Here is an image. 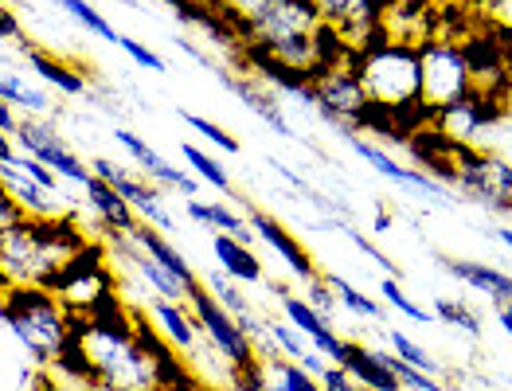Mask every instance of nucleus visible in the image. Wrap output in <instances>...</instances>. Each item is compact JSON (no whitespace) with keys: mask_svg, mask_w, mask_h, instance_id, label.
I'll use <instances>...</instances> for the list:
<instances>
[{"mask_svg":"<svg viewBox=\"0 0 512 391\" xmlns=\"http://www.w3.org/2000/svg\"><path fill=\"white\" fill-rule=\"evenodd\" d=\"M219 83L231 90V94H239L251 110H255L258 118L270 126L274 133H282V137H294L290 130V122H286V114L278 110V102H274V94L258 83L255 75H235V71H219Z\"/></svg>","mask_w":512,"mask_h":391,"instance_id":"nucleus-21","label":"nucleus"},{"mask_svg":"<svg viewBox=\"0 0 512 391\" xmlns=\"http://www.w3.org/2000/svg\"><path fill=\"white\" fill-rule=\"evenodd\" d=\"M247 227L255 231L258 243H266V247H270L278 259L290 266V274H294L298 282H305V286H309V282H317V278H321V266H317V262H313V255L301 247L298 235H290V231H286V227H282L274 216H266V212L251 208V212H247Z\"/></svg>","mask_w":512,"mask_h":391,"instance_id":"nucleus-13","label":"nucleus"},{"mask_svg":"<svg viewBox=\"0 0 512 391\" xmlns=\"http://www.w3.org/2000/svg\"><path fill=\"white\" fill-rule=\"evenodd\" d=\"M497 321H501V329L512 337V302H505V305H497Z\"/></svg>","mask_w":512,"mask_h":391,"instance_id":"nucleus-52","label":"nucleus"},{"mask_svg":"<svg viewBox=\"0 0 512 391\" xmlns=\"http://www.w3.org/2000/svg\"><path fill=\"white\" fill-rule=\"evenodd\" d=\"M489 16H493L501 28H512V0H493V4H489Z\"/></svg>","mask_w":512,"mask_h":391,"instance_id":"nucleus-50","label":"nucleus"},{"mask_svg":"<svg viewBox=\"0 0 512 391\" xmlns=\"http://www.w3.org/2000/svg\"><path fill=\"white\" fill-rule=\"evenodd\" d=\"M446 266H450V274H454L458 282H466L470 290L485 294L489 302H497V305L512 302V274H505V270L485 266V262H466V259H450Z\"/></svg>","mask_w":512,"mask_h":391,"instance_id":"nucleus-24","label":"nucleus"},{"mask_svg":"<svg viewBox=\"0 0 512 391\" xmlns=\"http://www.w3.org/2000/svg\"><path fill=\"white\" fill-rule=\"evenodd\" d=\"M313 106L341 130H364L372 122V102L368 90L360 83L352 59H341L337 67H329L317 83H313Z\"/></svg>","mask_w":512,"mask_h":391,"instance_id":"nucleus-8","label":"nucleus"},{"mask_svg":"<svg viewBox=\"0 0 512 391\" xmlns=\"http://www.w3.org/2000/svg\"><path fill=\"white\" fill-rule=\"evenodd\" d=\"M8 290H12V286H8V278H4V270H0V302L8 298Z\"/></svg>","mask_w":512,"mask_h":391,"instance_id":"nucleus-56","label":"nucleus"},{"mask_svg":"<svg viewBox=\"0 0 512 391\" xmlns=\"http://www.w3.org/2000/svg\"><path fill=\"white\" fill-rule=\"evenodd\" d=\"M501 118V106H497V98L493 94H481V90H470L466 98H458L454 106H446L434 122L442 126V133L450 137V141H458V145H470L477 133L485 130V126H493Z\"/></svg>","mask_w":512,"mask_h":391,"instance_id":"nucleus-15","label":"nucleus"},{"mask_svg":"<svg viewBox=\"0 0 512 391\" xmlns=\"http://www.w3.org/2000/svg\"><path fill=\"white\" fill-rule=\"evenodd\" d=\"M86 192V204H90V212H94V219H98V227L102 231H118V235H129L141 219H137V212L126 204V196L118 192V188H110L106 180H90L83 188Z\"/></svg>","mask_w":512,"mask_h":391,"instance_id":"nucleus-19","label":"nucleus"},{"mask_svg":"<svg viewBox=\"0 0 512 391\" xmlns=\"http://www.w3.org/2000/svg\"><path fill=\"white\" fill-rule=\"evenodd\" d=\"M372 227H376V235H384L387 227H391V216H387V212H376V223H372Z\"/></svg>","mask_w":512,"mask_h":391,"instance_id":"nucleus-53","label":"nucleus"},{"mask_svg":"<svg viewBox=\"0 0 512 391\" xmlns=\"http://www.w3.org/2000/svg\"><path fill=\"white\" fill-rule=\"evenodd\" d=\"M380 298H384L391 309H399L407 321H419V325H430V321H434V313H430V309H423L419 302H411L395 278H380Z\"/></svg>","mask_w":512,"mask_h":391,"instance_id":"nucleus-35","label":"nucleus"},{"mask_svg":"<svg viewBox=\"0 0 512 391\" xmlns=\"http://www.w3.org/2000/svg\"><path fill=\"white\" fill-rule=\"evenodd\" d=\"M180 122L192 126L204 141H212L215 149H223V153H239V141H235L227 130H219L212 118H200V114H192V110H180Z\"/></svg>","mask_w":512,"mask_h":391,"instance_id":"nucleus-37","label":"nucleus"},{"mask_svg":"<svg viewBox=\"0 0 512 391\" xmlns=\"http://www.w3.org/2000/svg\"><path fill=\"white\" fill-rule=\"evenodd\" d=\"M16 161V141L0 133V165H12Z\"/></svg>","mask_w":512,"mask_h":391,"instance_id":"nucleus-51","label":"nucleus"},{"mask_svg":"<svg viewBox=\"0 0 512 391\" xmlns=\"http://www.w3.org/2000/svg\"><path fill=\"white\" fill-rule=\"evenodd\" d=\"M493 235H497V239H501V243L512 251V231H509V227H501V231H493Z\"/></svg>","mask_w":512,"mask_h":391,"instance_id":"nucleus-55","label":"nucleus"},{"mask_svg":"<svg viewBox=\"0 0 512 391\" xmlns=\"http://www.w3.org/2000/svg\"><path fill=\"white\" fill-rule=\"evenodd\" d=\"M86 231L75 223V216L55 219H32L20 216L8 235L0 239V270L8 286H40L47 290L55 274L83 251Z\"/></svg>","mask_w":512,"mask_h":391,"instance_id":"nucleus-1","label":"nucleus"},{"mask_svg":"<svg viewBox=\"0 0 512 391\" xmlns=\"http://www.w3.org/2000/svg\"><path fill=\"white\" fill-rule=\"evenodd\" d=\"M20 51H24V59H28V67L40 75L43 83H51L55 90H63L67 98H83L86 94V75L83 71H75L71 63H63L59 55H51V51H43V47L36 44H20Z\"/></svg>","mask_w":512,"mask_h":391,"instance_id":"nucleus-23","label":"nucleus"},{"mask_svg":"<svg viewBox=\"0 0 512 391\" xmlns=\"http://www.w3.org/2000/svg\"><path fill=\"white\" fill-rule=\"evenodd\" d=\"M55 4H59L71 20H79L86 32H94L98 40H106V44H118V40H122V36H118V28H114V24H110V20H106L90 0H55Z\"/></svg>","mask_w":512,"mask_h":391,"instance_id":"nucleus-29","label":"nucleus"},{"mask_svg":"<svg viewBox=\"0 0 512 391\" xmlns=\"http://www.w3.org/2000/svg\"><path fill=\"white\" fill-rule=\"evenodd\" d=\"M0 321L28 352L36 372H47L55 364V356L67 348L75 329V317L63 309V302L40 286H12L8 298L0 302Z\"/></svg>","mask_w":512,"mask_h":391,"instance_id":"nucleus-3","label":"nucleus"},{"mask_svg":"<svg viewBox=\"0 0 512 391\" xmlns=\"http://www.w3.org/2000/svg\"><path fill=\"white\" fill-rule=\"evenodd\" d=\"M262 372H266V391H321V380L286 356L262 360Z\"/></svg>","mask_w":512,"mask_h":391,"instance_id":"nucleus-27","label":"nucleus"},{"mask_svg":"<svg viewBox=\"0 0 512 391\" xmlns=\"http://www.w3.org/2000/svg\"><path fill=\"white\" fill-rule=\"evenodd\" d=\"M118 47L126 51L129 59L137 63V67H145V71H165V59H161L153 47L141 44V40H133V36H122V40H118Z\"/></svg>","mask_w":512,"mask_h":391,"instance_id":"nucleus-42","label":"nucleus"},{"mask_svg":"<svg viewBox=\"0 0 512 391\" xmlns=\"http://www.w3.org/2000/svg\"><path fill=\"white\" fill-rule=\"evenodd\" d=\"M360 83L368 90L372 110H384L387 118H403L411 106L427 110L423 102V63H419V47L399 44L391 36H376L372 44L348 51Z\"/></svg>","mask_w":512,"mask_h":391,"instance_id":"nucleus-2","label":"nucleus"},{"mask_svg":"<svg viewBox=\"0 0 512 391\" xmlns=\"http://www.w3.org/2000/svg\"><path fill=\"white\" fill-rule=\"evenodd\" d=\"M317 380H321V391H348V388H352V376L344 372L341 364H329V368H325Z\"/></svg>","mask_w":512,"mask_h":391,"instance_id":"nucleus-46","label":"nucleus"},{"mask_svg":"<svg viewBox=\"0 0 512 391\" xmlns=\"http://www.w3.org/2000/svg\"><path fill=\"white\" fill-rule=\"evenodd\" d=\"M114 137L122 141V149H126L129 157H133V165H137L141 173L149 176V180H153V176H157L161 169H165V157H161V153H157V149H153V145H149V141H145L141 133H133V130H114Z\"/></svg>","mask_w":512,"mask_h":391,"instance_id":"nucleus-33","label":"nucleus"},{"mask_svg":"<svg viewBox=\"0 0 512 391\" xmlns=\"http://www.w3.org/2000/svg\"><path fill=\"white\" fill-rule=\"evenodd\" d=\"M90 173L98 176V180H106L110 188H118V192L126 196L129 208L137 212V219H141V223H149V227H157V231H169V235H176V219H172L169 208L161 204L157 184H149V180L133 176L129 169L114 165L110 157H94V161H90Z\"/></svg>","mask_w":512,"mask_h":391,"instance_id":"nucleus-12","label":"nucleus"},{"mask_svg":"<svg viewBox=\"0 0 512 391\" xmlns=\"http://www.w3.org/2000/svg\"><path fill=\"white\" fill-rule=\"evenodd\" d=\"M145 317H149V325L161 333V341H165L172 352L196 356L200 345L208 341V337L200 333V325H196V317H192L188 302H165V298H153V302L145 305Z\"/></svg>","mask_w":512,"mask_h":391,"instance_id":"nucleus-14","label":"nucleus"},{"mask_svg":"<svg viewBox=\"0 0 512 391\" xmlns=\"http://www.w3.org/2000/svg\"><path fill=\"white\" fill-rule=\"evenodd\" d=\"M344 235H348V239H352V243H356V247H360V251H364L368 259H376V262H380V266H384L387 274H395V262L387 259V255H384V251H380V247H376V243H372V239H364V235H356L352 227H348Z\"/></svg>","mask_w":512,"mask_h":391,"instance_id":"nucleus-45","label":"nucleus"},{"mask_svg":"<svg viewBox=\"0 0 512 391\" xmlns=\"http://www.w3.org/2000/svg\"><path fill=\"white\" fill-rule=\"evenodd\" d=\"M180 157L188 161V169L196 180H204V184H212L215 192H223V196H235V188H231V176L223 173V165L215 161L212 153H204V149H196V145H180Z\"/></svg>","mask_w":512,"mask_h":391,"instance_id":"nucleus-28","label":"nucleus"},{"mask_svg":"<svg viewBox=\"0 0 512 391\" xmlns=\"http://www.w3.org/2000/svg\"><path fill=\"white\" fill-rule=\"evenodd\" d=\"M188 309H192V317H196V325H200V333L208 337V345L223 356V364L231 368V372H243V368H251L258 360L255 345H251V337L239 329V321L223 309V305L212 298V290L204 286V278L188 290Z\"/></svg>","mask_w":512,"mask_h":391,"instance_id":"nucleus-7","label":"nucleus"},{"mask_svg":"<svg viewBox=\"0 0 512 391\" xmlns=\"http://www.w3.org/2000/svg\"><path fill=\"white\" fill-rule=\"evenodd\" d=\"M325 282L333 286V294H337V302L348 309V313H356V317H364V321H376L384 309H380V302L376 298H368L364 290H356L352 282H344L341 274H325Z\"/></svg>","mask_w":512,"mask_h":391,"instance_id":"nucleus-31","label":"nucleus"},{"mask_svg":"<svg viewBox=\"0 0 512 391\" xmlns=\"http://www.w3.org/2000/svg\"><path fill=\"white\" fill-rule=\"evenodd\" d=\"M321 28L325 24H321L313 0H274L255 20L239 24V40L243 47H255V51H274V47L298 44V40H313Z\"/></svg>","mask_w":512,"mask_h":391,"instance_id":"nucleus-6","label":"nucleus"},{"mask_svg":"<svg viewBox=\"0 0 512 391\" xmlns=\"http://www.w3.org/2000/svg\"><path fill=\"white\" fill-rule=\"evenodd\" d=\"M466 4H470V8H473V4H485V8H489V4H493V0H466Z\"/></svg>","mask_w":512,"mask_h":391,"instance_id":"nucleus-57","label":"nucleus"},{"mask_svg":"<svg viewBox=\"0 0 512 391\" xmlns=\"http://www.w3.org/2000/svg\"><path fill=\"white\" fill-rule=\"evenodd\" d=\"M129 239H133V243H137V247H141V251H145V255H149L153 262H161V266L169 270L172 278H180L188 290L200 282L196 266H192V262H188L184 255H180V251H176V243H172L165 231H157V227H149V223H137V227L129 231Z\"/></svg>","mask_w":512,"mask_h":391,"instance_id":"nucleus-20","label":"nucleus"},{"mask_svg":"<svg viewBox=\"0 0 512 391\" xmlns=\"http://www.w3.org/2000/svg\"><path fill=\"white\" fill-rule=\"evenodd\" d=\"M184 216L192 219V223H200V227H212L215 235H235L239 243H255V231L247 227V219L243 216H235L227 204H204L200 196L196 200H188L184 204Z\"/></svg>","mask_w":512,"mask_h":391,"instance_id":"nucleus-25","label":"nucleus"},{"mask_svg":"<svg viewBox=\"0 0 512 391\" xmlns=\"http://www.w3.org/2000/svg\"><path fill=\"white\" fill-rule=\"evenodd\" d=\"M231 391H266L262 360H255V364H251V368H243V372H231Z\"/></svg>","mask_w":512,"mask_h":391,"instance_id":"nucleus-44","label":"nucleus"},{"mask_svg":"<svg viewBox=\"0 0 512 391\" xmlns=\"http://www.w3.org/2000/svg\"><path fill=\"white\" fill-rule=\"evenodd\" d=\"M313 8L321 16V24L341 36L348 51L384 36V0H313Z\"/></svg>","mask_w":512,"mask_h":391,"instance_id":"nucleus-11","label":"nucleus"},{"mask_svg":"<svg viewBox=\"0 0 512 391\" xmlns=\"http://www.w3.org/2000/svg\"><path fill=\"white\" fill-rule=\"evenodd\" d=\"M16 149L20 153H28V157H36L40 165H47L55 176H63V180H71V184H79L86 188L94 173H90V165H86L83 157L59 137V133L51 130L43 118H24L20 122V133H16Z\"/></svg>","mask_w":512,"mask_h":391,"instance_id":"nucleus-10","label":"nucleus"},{"mask_svg":"<svg viewBox=\"0 0 512 391\" xmlns=\"http://www.w3.org/2000/svg\"><path fill=\"white\" fill-rule=\"evenodd\" d=\"M387 364H391V372L399 376L403 391H450V388H442V384H438V376L411 368V364H407V360H399L395 352H387Z\"/></svg>","mask_w":512,"mask_h":391,"instance_id":"nucleus-36","label":"nucleus"},{"mask_svg":"<svg viewBox=\"0 0 512 391\" xmlns=\"http://www.w3.org/2000/svg\"><path fill=\"white\" fill-rule=\"evenodd\" d=\"M419 63H423V102L434 118L473 90V75L458 40L430 36L427 44H419Z\"/></svg>","mask_w":512,"mask_h":391,"instance_id":"nucleus-5","label":"nucleus"},{"mask_svg":"<svg viewBox=\"0 0 512 391\" xmlns=\"http://www.w3.org/2000/svg\"><path fill=\"white\" fill-rule=\"evenodd\" d=\"M454 184H462V192H470L473 200H481L493 212H512V165L493 153H477L473 145H458Z\"/></svg>","mask_w":512,"mask_h":391,"instance_id":"nucleus-9","label":"nucleus"},{"mask_svg":"<svg viewBox=\"0 0 512 391\" xmlns=\"http://www.w3.org/2000/svg\"><path fill=\"white\" fill-rule=\"evenodd\" d=\"M434 317H442V321H450V325H458V329H466V333H481V317L466 309L462 302H450V298H434V309H430Z\"/></svg>","mask_w":512,"mask_h":391,"instance_id":"nucleus-39","label":"nucleus"},{"mask_svg":"<svg viewBox=\"0 0 512 391\" xmlns=\"http://www.w3.org/2000/svg\"><path fill=\"white\" fill-rule=\"evenodd\" d=\"M305 290H309V294H305V302L313 305V309H317V313H321V317H325V321H329V313H333V309H337V294H333V286H329V282H325V274H321V278H317V282H309V286H305Z\"/></svg>","mask_w":512,"mask_h":391,"instance_id":"nucleus-43","label":"nucleus"},{"mask_svg":"<svg viewBox=\"0 0 512 391\" xmlns=\"http://www.w3.org/2000/svg\"><path fill=\"white\" fill-rule=\"evenodd\" d=\"M352 153L360 157V161H368L376 173L391 180V184H403V188H411V192H430V196H442L446 188L427 173H415V169H403L395 157H387L384 149L376 145V141H364V137H352Z\"/></svg>","mask_w":512,"mask_h":391,"instance_id":"nucleus-18","label":"nucleus"},{"mask_svg":"<svg viewBox=\"0 0 512 391\" xmlns=\"http://www.w3.org/2000/svg\"><path fill=\"white\" fill-rule=\"evenodd\" d=\"M270 341L278 345V352H282L286 360H301V356L309 352V341L301 337L290 321H270Z\"/></svg>","mask_w":512,"mask_h":391,"instance_id":"nucleus-38","label":"nucleus"},{"mask_svg":"<svg viewBox=\"0 0 512 391\" xmlns=\"http://www.w3.org/2000/svg\"><path fill=\"white\" fill-rule=\"evenodd\" d=\"M212 255L219 262V270L231 278V282H247V286H262L266 282V266L258 262V255L239 243L235 235H212Z\"/></svg>","mask_w":512,"mask_h":391,"instance_id":"nucleus-22","label":"nucleus"},{"mask_svg":"<svg viewBox=\"0 0 512 391\" xmlns=\"http://www.w3.org/2000/svg\"><path fill=\"white\" fill-rule=\"evenodd\" d=\"M12 165H16L20 173L28 176V180H36L40 188H47V192H59V176L51 173L47 165H40L36 157H28V153H16V161H12Z\"/></svg>","mask_w":512,"mask_h":391,"instance_id":"nucleus-41","label":"nucleus"},{"mask_svg":"<svg viewBox=\"0 0 512 391\" xmlns=\"http://www.w3.org/2000/svg\"><path fill=\"white\" fill-rule=\"evenodd\" d=\"M387 8H399V4H423V8H430L434 0H384Z\"/></svg>","mask_w":512,"mask_h":391,"instance_id":"nucleus-54","label":"nucleus"},{"mask_svg":"<svg viewBox=\"0 0 512 391\" xmlns=\"http://www.w3.org/2000/svg\"><path fill=\"white\" fill-rule=\"evenodd\" d=\"M20 216H24V212H20V204H16V200L8 196V188L0 184V239L8 235V227H12Z\"/></svg>","mask_w":512,"mask_h":391,"instance_id":"nucleus-47","label":"nucleus"},{"mask_svg":"<svg viewBox=\"0 0 512 391\" xmlns=\"http://www.w3.org/2000/svg\"><path fill=\"white\" fill-rule=\"evenodd\" d=\"M0 98L12 102L16 110H24V118H43V114L51 110V98H47L36 83H28L24 75L4 71V67H0Z\"/></svg>","mask_w":512,"mask_h":391,"instance_id":"nucleus-26","label":"nucleus"},{"mask_svg":"<svg viewBox=\"0 0 512 391\" xmlns=\"http://www.w3.org/2000/svg\"><path fill=\"white\" fill-rule=\"evenodd\" d=\"M20 122H24V118H20V114H16V106H12V102H4V98H0V133H4V137H12V141H16V133H20Z\"/></svg>","mask_w":512,"mask_h":391,"instance_id":"nucleus-48","label":"nucleus"},{"mask_svg":"<svg viewBox=\"0 0 512 391\" xmlns=\"http://www.w3.org/2000/svg\"><path fill=\"white\" fill-rule=\"evenodd\" d=\"M278 305H282V317H286V321L298 329L305 341H309V337H313L321 325H329V321H325V317H321L313 305L305 302V298H298V294H286L282 286H278Z\"/></svg>","mask_w":512,"mask_h":391,"instance_id":"nucleus-30","label":"nucleus"},{"mask_svg":"<svg viewBox=\"0 0 512 391\" xmlns=\"http://www.w3.org/2000/svg\"><path fill=\"white\" fill-rule=\"evenodd\" d=\"M47 290L63 302V309H67L71 317H90V313H98L110 298H118V274H114V266H110L106 247H102V243H86L83 251L55 274V282H51Z\"/></svg>","mask_w":512,"mask_h":391,"instance_id":"nucleus-4","label":"nucleus"},{"mask_svg":"<svg viewBox=\"0 0 512 391\" xmlns=\"http://www.w3.org/2000/svg\"><path fill=\"white\" fill-rule=\"evenodd\" d=\"M387 345H391V352H395L399 360H407V364L419 368V372H430V376L442 372V364H438L423 345H415V337H407L403 329H387Z\"/></svg>","mask_w":512,"mask_h":391,"instance_id":"nucleus-32","label":"nucleus"},{"mask_svg":"<svg viewBox=\"0 0 512 391\" xmlns=\"http://www.w3.org/2000/svg\"><path fill=\"white\" fill-rule=\"evenodd\" d=\"M0 40H16V44H24V28H20V20H16L8 8H0Z\"/></svg>","mask_w":512,"mask_h":391,"instance_id":"nucleus-49","label":"nucleus"},{"mask_svg":"<svg viewBox=\"0 0 512 391\" xmlns=\"http://www.w3.org/2000/svg\"><path fill=\"white\" fill-rule=\"evenodd\" d=\"M341 368L352 376V384H360L364 391H403L399 376H395L391 364H387V352H380V348L348 341V352H344Z\"/></svg>","mask_w":512,"mask_h":391,"instance_id":"nucleus-16","label":"nucleus"},{"mask_svg":"<svg viewBox=\"0 0 512 391\" xmlns=\"http://www.w3.org/2000/svg\"><path fill=\"white\" fill-rule=\"evenodd\" d=\"M204 286L212 290V298L223 305L231 317H247V313L255 309V305L247 302V294H243V290H239V286H235V282H231L223 270H219V274H208V278H204Z\"/></svg>","mask_w":512,"mask_h":391,"instance_id":"nucleus-34","label":"nucleus"},{"mask_svg":"<svg viewBox=\"0 0 512 391\" xmlns=\"http://www.w3.org/2000/svg\"><path fill=\"white\" fill-rule=\"evenodd\" d=\"M0 184H4V188H8V196L20 204V212H24V216H32V219L75 216V212H67V208L59 204V196H55V192H47V188H40L36 180H28L16 165H0Z\"/></svg>","mask_w":512,"mask_h":391,"instance_id":"nucleus-17","label":"nucleus"},{"mask_svg":"<svg viewBox=\"0 0 512 391\" xmlns=\"http://www.w3.org/2000/svg\"><path fill=\"white\" fill-rule=\"evenodd\" d=\"M208 4H212L219 16H227V20L239 28V24L255 20L258 12H262V8H270L274 0H208Z\"/></svg>","mask_w":512,"mask_h":391,"instance_id":"nucleus-40","label":"nucleus"},{"mask_svg":"<svg viewBox=\"0 0 512 391\" xmlns=\"http://www.w3.org/2000/svg\"><path fill=\"white\" fill-rule=\"evenodd\" d=\"M348 391H364V388H360V384H352V388H348Z\"/></svg>","mask_w":512,"mask_h":391,"instance_id":"nucleus-58","label":"nucleus"}]
</instances>
